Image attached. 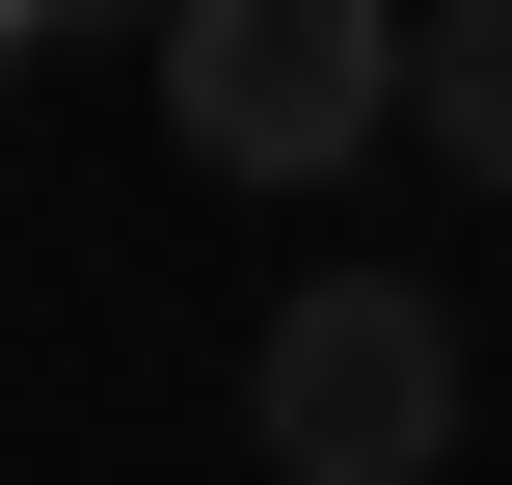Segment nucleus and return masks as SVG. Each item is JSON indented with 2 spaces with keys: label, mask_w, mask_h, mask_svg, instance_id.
<instances>
[{
  "label": "nucleus",
  "mask_w": 512,
  "mask_h": 485,
  "mask_svg": "<svg viewBox=\"0 0 512 485\" xmlns=\"http://www.w3.org/2000/svg\"><path fill=\"white\" fill-rule=\"evenodd\" d=\"M405 81H432V27H378V0H162V108L216 189H324Z\"/></svg>",
  "instance_id": "nucleus-1"
},
{
  "label": "nucleus",
  "mask_w": 512,
  "mask_h": 485,
  "mask_svg": "<svg viewBox=\"0 0 512 485\" xmlns=\"http://www.w3.org/2000/svg\"><path fill=\"white\" fill-rule=\"evenodd\" d=\"M243 405H270L297 485H432V459H459V324H432L405 270H297L270 351H243Z\"/></svg>",
  "instance_id": "nucleus-2"
},
{
  "label": "nucleus",
  "mask_w": 512,
  "mask_h": 485,
  "mask_svg": "<svg viewBox=\"0 0 512 485\" xmlns=\"http://www.w3.org/2000/svg\"><path fill=\"white\" fill-rule=\"evenodd\" d=\"M405 108H432L459 189H512V0H432V81H405Z\"/></svg>",
  "instance_id": "nucleus-3"
},
{
  "label": "nucleus",
  "mask_w": 512,
  "mask_h": 485,
  "mask_svg": "<svg viewBox=\"0 0 512 485\" xmlns=\"http://www.w3.org/2000/svg\"><path fill=\"white\" fill-rule=\"evenodd\" d=\"M0 27H162V0H0Z\"/></svg>",
  "instance_id": "nucleus-4"
}]
</instances>
